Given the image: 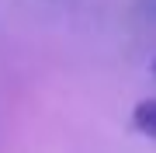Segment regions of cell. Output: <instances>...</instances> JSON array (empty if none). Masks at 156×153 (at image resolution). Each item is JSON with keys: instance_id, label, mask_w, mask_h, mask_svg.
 <instances>
[{"instance_id": "obj_1", "label": "cell", "mask_w": 156, "mask_h": 153, "mask_svg": "<svg viewBox=\"0 0 156 153\" xmlns=\"http://www.w3.org/2000/svg\"><path fill=\"white\" fill-rule=\"evenodd\" d=\"M132 125L142 132V136L156 139V97H153V101H139V104H135V111H132Z\"/></svg>"}, {"instance_id": "obj_2", "label": "cell", "mask_w": 156, "mask_h": 153, "mask_svg": "<svg viewBox=\"0 0 156 153\" xmlns=\"http://www.w3.org/2000/svg\"><path fill=\"white\" fill-rule=\"evenodd\" d=\"M153 73H156V63H153Z\"/></svg>"}]
</instances>
